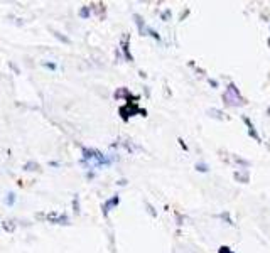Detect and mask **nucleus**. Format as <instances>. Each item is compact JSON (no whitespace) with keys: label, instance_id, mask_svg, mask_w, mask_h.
Wrapping results in <instances>:
<instances>
[{"label":"nucleus","instance_id":"f257e3e1","mask_svg":"<svg viewBox=\"0 0 270 253\" xmlns=\"http://www.w3.org/2000/svg\"><path fill=\"white\" fill-rule=\"evenodd\" d=\"M223 101L226 106H243L247 101L243 100V96L240 94V90L236 88L235 83H230L228 84V90L226 93L223 94Z\"/></svg>","mask_w":270,"mask_h":253},{"label":"nucleus","instance_id":"f03ea898","mask_svg":"<svg viewBox=\"0 0 270 253\" xmlns=\"http://www.w3.org/2000/svg\"><path fill=\"white\" fill-rule=\"evenodd\" d=\"M139 105L137 103H125L123 106H122L120 110H118V113H120V116H122V120L123 122H128V118L130 116H133V115H137L139 113Z\"/></svg>","mask_w":270,"mask_h":253},{"label":"nucleus","instance_id":"7ed1b4c3","mask_svg":"<svg viewBox=\"0 0 270 253\" xmlns=\"http://www.w3.org/2000/svg\"><path fill=\"white\" fill-rule=\"evenodd\" d=\"M46 221L48 223H52V224H64V226H68V224H71L69 221V216L68 214H58L56 211H51V213L46 214Z\"/></svg>","mask_w":270,"mask_h":253},{"label":"nucleus","instance_id":"20e7f679","mask_svg":"<svg viewBox=\"0 0 270 253\" xmlns=\"http://www.w3.org/2000/svg\"><path fill=\"white\" fill-rule=\"evenodd\" d=\"M120 51H122V56H123L125 61L132 62L133 61V56L130 52V36L128 34H123L120 39Z\"/></svg>","mask_w":270,"mask_h":253},{"label":"nucleus","instance_id":"39448f33","mask_svg":"<svg viewBox=\"0 0 270 253\" xmlns=\"http://www.w3.org/2000/svg\"><path fill=\"white\" fill-rule=\"evenodd\" d=\"M118 204H120V196H118V194H115V196H112L110 199H106V201L101 204V213H103V216L108 218L110 211L113 209V208H117Z\"/></svg>","mask_w":270,"mask_h":253},{"label":"nucleus","instance_id":"423d86ee","mask_svg":"<svg viewBox=\"0 0 270 253\" xmlns=\"http://www.w3.org/2000/svg\"><path fill=\"white\" fill-rule=\"evenodd\" d=\"M241 120H243V123H245V125L248 127V135H250V137H252L253 140H257L258 144H262V138H260V135L257 134L255 127H253V123L250 122V118H248V116H241Z\"/></svg>","mask_w":270,"mask_h":253},{"label":"nucleus","instance_id":"0eeeda50","mask_svg":"<svg viewBox=\"0 0 270 253\" xmlns=\"http://www.w3.org/2000/svg\"><path fill=\"white\" fill-rule=\"evenodd\" d=\"M133 20H135V25H137V30H139L140 36H147V27H149V25L145 24V20L142 19V15L133 14Z\"/></svg>","mask_w":270,"mask_h":253},{"label":"nucleus","instance_id":"6e6552de","mask_svg":"<svg viewBox=\"0 0 270 253\" xmlns=\"http://www.w3.org/2000/svg\"><path fill=\"white\" fill-rule=\"evenodd\" d=\"M233 177L236 182H241V184H248L250 182V174L247 169H241V170H235Z\"/></svg>","mask_w":270,"mask_h":253},{"label":"nucleus","instance_id":"1a4fd4ad","mask_svg":"<svg viewBox=\"0 0 270 253\" xmlns=\"http://www.w3.org/2000/svg\"><path fill=\"white\" fill-rule=\"evenodd\" d=\"M49 30H51V32H52V36H54V37H56V39H58V41H61L62 44H68V46H69V44H73V41H71L69 37H68V36H64V34H61V32H59V30L52 29V27H51V29H49Z\"/></svg>","mask_w":270,"mask_h":253},{"label":"nucleus","instance_id":"9d476101","mask_svg":"<svg viewBox=\"0 0 270 253\" xmlns=\"http://www.w3.org/2000/svg\"><path fill=\"white\" fill-rule=\"evenodd\" d=\"M24 170H27V172H37V170H41V166L36 160H27L24 164Z\"/></svg>","mask_w":270,"mask_h":253},{"label":"nucleus","instance_id":"9b49d317","mask_svg":"<svg viewBox=\"0 0 270 253\" xmlns=\"http://www.w3.org/2000/svg\"><path fill=\"white\" fill-rule=\"evenodd\" d=\"M206 113H208L211 118H216V120H226L228 118V116H225V113H223L221 110H216V108H209Z\"/></svg>","mask_w":270,"mask_h":253},{"label":"nucleus","instance_id":"f8f14e48","mask_svg":"<svg viewBox=\"0 0 270 253\" xmlns=\"http://www.w3.org/2000/svg\"><path fill=\"white\" fill-rule=\"evenodd\" d=\"M91 9H90V5H83V7L80 9V12H78V15H80V19H83V20H88V19L91 17Z\"/></svg>","mask_w":270,"mask_h":253},{"label":"nucleus","instance_id":"ddd939ff","mask_svg":"<svg viewBox=\"0 0 270 253\" xmlns=\"http://www.w3.org/2000/svg\"><path fill=\"white\" fill-rule=\"evenodd\" d=\"M71 204H73V213L76 214V216H80V214H81V204H80V196H78V194L73 198Z\"/></svg>","mask_w":270,"mask_h":253},{"label":"nucleus","instance_id":"4468645a","mask_svg":"<svg viewBox=\"0 0 270 253\" xmlns=\"http://www.w3.org/2000/svg\"><path fill=\"white\" fill-rule=\"evenodd\" d=\"M15 199H17L15 192H7V196H5L4 202L7 204V206H14V204H15Z\"/></svg>","mask_w":270,"mask_h":253},{"label":"nucleus","instance_id":"2eb2a0df","mask_svg":"<svg viewBox=\"0 0 270 253\" xmlns=\"http://www.w3.org/2000/svg\"><path fill=\"white\" fill-rule=\"evenodd\" d=\"M194 169L197 170V172H209V166L206 162H196V166H194Z\"/></svg>","mask_w":270,"mask_h":253},{"label":"nucleus","instance_id":"dca6fc26","mask_svg":"<svg viewBox=\"0 0 270 253\" xmlns=\"http://www.w3.org/2000/svg\"><path fill=\"white\" fill-rule=\"evenodd\" d=\"M147 36H150L152 39H155L157 42H161V41H162V39H161V34L157 32L155 29H152V27H147Z\"/></svg>","mask_w":270,"mask_h":253},{"label":"nucleus","instance_id":"f3484780","mask_svg":"<svg viewBox=\"0 0 270 253\" xmlns=\"http://www.w3.org/2000/svg\"><path fill=\"white\" fill-rule=\"evenodd\" d=\"M144 204H145V208H147V213H149L152 218H157V211H155V208H154L149 201H144Z\"/></svg>","mask_w":270,"mask_h":253},{"label":"nucleus","instance_id":"a211bd4d","mask_svg":"<svg viewBox=\"0 0 270 253\" xmlns=\"http://www.w3.org/2000/svg\"><path fill=\"white\" fill-rule=\"evenodd\" d=\"M171 17H172L171 9H165V10H162V12H161V19H162L164 22H169V20H171Z\"/></svg>","mask_w":270,"mask_h":253},{"label":"nucleus","instance_id":"6ab92c4d","mask_svg":"<svg viewBox=\"0 0 270 253\" xmlns=\"http://www.w3.org/2000/svg\"><path fill=\"white\" fill-rule=\"evenodd\" d=\"M218 218H221V219H225L226 221V224H231V226H233V219H231V216H230V213H228V211H225V213H221V214H218Z\"/></svg>","mask_w":270,"mask_h":253},{"label":"nucleus","instance_id":"aec40b11","mask_svg":"<svg viewBox=\"0 0 270 253\" xmlns=\"http://www.w3.org/2000/svg\"><path fill=\"white\" fill-rule=\"evenodd\" d=\"M233 160L238 164V166H241V167H250V162L248 160H245V159H240L238 155H233Z\"/></svg>","mask_w":270,"mask_h":253},{"label":"nucleus","instance_id":"412c9836","mask_svg":"<svg viewBox=\"0 0 270 253\" xmlns=\"http://www.w3.org/2000/svg\"><path fill=\"white\" fill-rule=\"evenodd\" d=\"M4 230L12 233L15 230V223H14V221H5V223H4Z\"/></svg>","mask_w":270,"mask_h":253},{"label":"nucleus","instance_id":"4be33fe9","mask_svg":"<svg viewBox=\"0 0 270 253\" xmlns=\"http://www.w3.org/2000/svg\"><path fill=\"white\" fill-rule=\"evenodd\" d=\"M42 66H44L46 69H51V71H56V69H58V64H56V62H51V61H49V62H48V61H44V62H42Z\"/></svg>","mask_w":270,"mask_h":253},{"label":"nucleus","instance_id":"5701e85b","mask_svg":"<svg viewBox=\"0 0 270 253\" xmlns=\"http://www.w3.org/2000/svg\"><path fill=\"white\" fill-rule=\"evenodd\" d=\"M176 219H177V224H179V226H183V224H184V216H181L179 213H176Z\"/></svg>","mask_w":270,"mask_h":253},{"label":"nucleus","instance_id":"b1692460","mask_svg":"<svg viewBox=\"0 0 270 253\" xmlns=\"http://www.w3.org/2000/svg\"><path fill=\"white\" fill-rule=\"evenodd\" d=\"M230 251H231V248L230 246H225V245L219 246V250H218V253H230Z\"/></svg>","mask_w":270,"mask_h":253},{"label":"nucleus","instance_id":"393cba45","mask_svg":"<svg viewBox=\"0 0 270 253\" xmlns=\"http://www.w3.org/2000/svg\"><path fill=\"white\" fill-rule=\"evenodd\" d=\"M208 83H209V86H211V88H218V86H219V83H218L216 80H213V78H209Z\"/></svg>","mask_w":270,"mask_h":253},{"label":"nucleus","instance_id":"a878e982","mask_svg":"<svg viewBox=\"0 0 270 253\" xmlns=\"http://www.w3.org/2000/svg\"><path fill=\"white\" fill-rule=\"evenodd\" d=\"M127 184H128L127 179H118V181H117V186H120V187H125Z\"/></svg>","mask_w":270,"mask_h":253},{"label":"nucleus","instance_id":"bb28decb","mask_svg":"<svg viewBox=\"0 0 270 253\" xmlns=\"http://www.w3.org/2000/svg\"><path fill=\"white\" fill-rule=\"evenodd\" d=\"M115 58H117V61H120V59L123 58V56H122V51H120V47H117V49H115Z\"/></svg>","mask_w":270,"mask_h":253},{"label":"nucleus","instance_id":"cd10ccee","mask_svg":"<svg viewBox=\"0 0 270 253\" xmlns=\"http://www.w3.org/2000/svg\"><path fill=\"white\" fill-rule=\"evenodd\" d=\"M86 179H88V181H93V179H95V172H93V170H88V172H86Z\"/></svg>","mask_w":270,"mask_h":253},{"label":"nucleus","instance_id":"c85d7f7f","mask_svg":"<svg viewBox=\"0 0 270 253\" xmlns=\"http://www.w3.org/2000/svg\"><path fill=\"white\" fill-rule=\"evenodd\" d=\"M177 142H179V145H181V147H183V148H184V150H186V152L189 150V148H187V145H186V142H184L183 138H177Z\"/></svg>","mask_w":270,"mask_h":253},{"label":"nucleus","instance_id":"c756f323","mask_svg":"<svg viewBox=\"0 0 270 253\" xmlns=\"http://www.w3.org/2000/svg\"><path fill=\"white\" fill-rule=\"evenodd\" d=\"M9 66H10V68H12V69H14V71H15V74H20V69H19V68H17V66H15V64H14V62H12V61H10V62H9Z\"/></svg>","mask_w":270,"mask_h":253},{"label":"nucleus","instance_id":"7c9ffc66","mask_svg":"<svg viewBox=\"0 0 270 253\" xmlns=\"http://www.w3.org/2000/svg\"><path fill=\"white\" fill-rule=\"evenodd\" d=\"M187 15H189V9H186V10H184L183 14H181V17H179V20H184V19H186Z\"/></svg>","mask_w":270,"mask_h":253},{"label":"nucleus","instance_id":"2f4dec72","mask_svg":"<svg viewBox=\"0 0 270 253\" xmlns=\"http://www.w3.org/2000/svg\"><path fill=\"white\" fill-rule=\"evenodd\" d=\"M49 166H51V167H59L61 164H59V162H49Z\"/></svg>","mask_w":270,"mask_h":253},{"label":"nucleus","instance_id":"473e14b6","mask_svg":"<svg viewBox=\"0 0 270 253\" xmlns=\"http://www.w3.org/2000/svg\"><path fill=\"white\" fill-rule=\"evenodd\" d=\"M139 74H140V78H144V80H145V78H147V74H145V73H144V71H139Z\"/></svg>","mask_w":270,"mask_h":253},{"label":"nucleus","instance_id":"72a5a7b5","mask_svg":"<svg viewBox=\"0 0 270 253\" xmlns=\"http://www.w3.org/2000/svg\"><path fill=\"white\" fill-rule=\"evenodd\" d=\"M267 115L270 116V106H268V108H267Z\"/></svg>","mask_w":270,"mask_h":253},{"label":"nucleus","instance_id":"f704fd0d","mask_svg":"<svg viewBox=\"0 0 270 253\" xmlns=\"http://www.w3.org/2000/svg\"><path fill=\"white\" fill-rule=\"evenodd\" d=\"M230 253H233V251H230Z\"/></svg>","mask_w":270,"mask_h":253}]
</instances>
